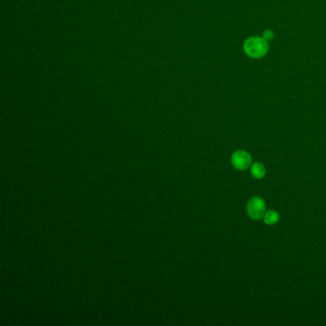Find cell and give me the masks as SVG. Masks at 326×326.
<instances>
[{"instance_id":"cell-1","label":"cell","mask_w":326,"mask_h":326,"mask_svg":"<svg viewBox=\"0 0 326 326\" xmlns=\"http://www.w3.org/2000/svg\"><path fill=\"white\" fill-rule=\"evenodd\" d=\"M246 54L251 58H260L267 53L268 44L264 38L251 37L246 40L244 44Z\"/></svg>"},{"instance_id":"cell-2","label":"cell","mask_w":326,"mask_h":326,"mask_svg":"<svg viewBox=\"0 0 326 326\" xmlns=\"http://www.w3.org/2000/svg\"><path fill=\"white\" fill-rule=\"evenodd\" d=\"M247 212L253 220H260L266 213V205L264 200L255 196L248 202Z\"/></svg>"},{"instance_id":"cell-3","label":"cell","mask_w":326,"mask_h":326,"mask_svg":"<svg viewBox=\"0 0 326 326\" xmlns=\"http://www.w3.org/2000/svg\"><path fill=\"white\" fill-rule=\"evenodd\" d=\"M232 163L236 169L245 170L251 165L252 157L244 151H236L232 155Z\"/></svg>"},{"instance_id":"cell-4","label":"cell","mask_w":326,"mask_h":326,"mask_svg":"<svg viewBox=\"0 0 326 326\" xmlns=\"http://www.w3.org/2000/svg\"><path fill=\"white\" fill-rule=\"evenodd\" d=\"M266 169L261 163H255L251 167V173L256 179H261L264 177Z\"/></svg>"},{"instance_id":"cell-5","label":"cell","mask_w":326,"mask_h":326,"mask_svg":"<svg viewBox=\"0 0 326 326\" xmlns=\"http://www.w3.org/2000/svg\"><path fill=\"white\" fill-rule=\"evenodd\" d=\"M264 222L267 225H274L280 219V214L276 210H269L264 215Z\"/></svg>"}]
</instances>
